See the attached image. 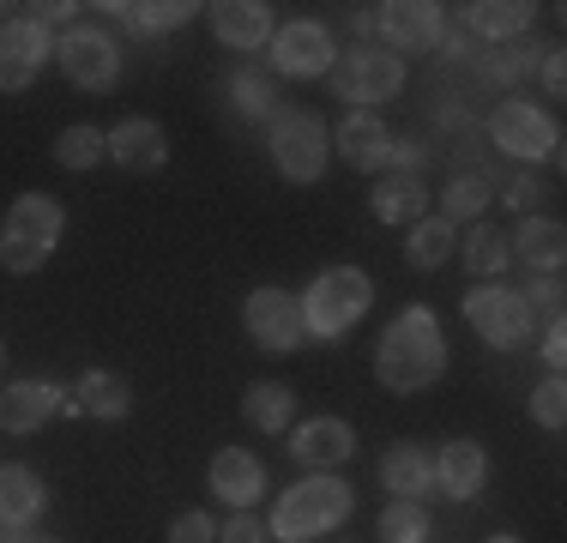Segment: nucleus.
<instances>
[{"instance_id":"nucleus-1","label":"nucleus","mask_w":567,"mask_h":543,"mask_svg":"<svg viewBox=\"0 0 567 543\" xmlns=\"http://www.w3.org/2000/svg\"><path fill=\"white\" fill-rule=\"evenodd\" d=\"M447 375V332H441L435 308H404L374 345V380L386 392H429Z\"/></svg>"},{"instance_id":"nucleus-2","label":"nucleus","mask_w":567,"mask_h":543,"mask_svg":"<svg viewBox=\"0 0 567 543\" xmlns=\"http://www.w3.org/2000/svg\"><path fill=\"white\" fill-rule=\"evenodd\" d=\"M357 513V489H350L339 471H315V478L290 483L278 495L272 520H266V532L284 537V543H308V537H327L339 532V525Z\"/></svg>"},{"instance_id":"nucleus-3","label":"nucleus","mask_w":567,"mask_h":543,"mask_svg":"<svg viewBox=\"0 0 567 543\" xmlns=\"http://www.w3.org/2000/svg\"><path fill=\"white\" fill-rule=\"evenodd\" d=\"M61 229H66V206L43 187L12 199L7 224H0V272L12 278H31V272L49 266V254L61 248Z\"/></svg>"},{"instance_id":"nucleus-4","label":"nucleus","mask_w":567,"mask_h":543,"mask_svg":"<svg viewBox=\"0 0 567 543\" xmlns=\"http://www.w3.org/2000/svg\"><path fill=\"white\" fill-rule=\"evenodd\" d=\"M266 152H272V170L290 187H315L332 163V127L308 109H278L272 127H266Z\"/></svg>"},{"instance_id":"nucleus-5","label":"nucleus","mask_w":567,"mask_h":543,"mask_svg":"<svg viewBox=\"0 0 567 543\" xmlns=\"http://www.w3.org/2000/svg\"><path fill=\"white\" fill-rule=\"evenodd\" d=\"M296 303H302L308 338H344L350 326L369 315L374 284H369V272H362V266H327L302 296H296Z\"/></svg>"},{"instance_id":"nucleus-6","label":"nucleus","mask_w":567,"mask_h":543,"mask_svg":"<svg viewBox=\"0 0 567 543\" xmlns=\"http://www.w3.org/2000/svg\"><path fill=\"white\" fill-rule=\"evenodd\" d=\"M327 85L339 91V103L369 109V115H374L381 103H393L404 91V61L393 49H381V43H350V49H339Z\"/></svg>"},{"instance_id":"nucleus-7","label":"nucleus","mask_w":567,"mask_h":543,"mask_svg":"<svg viewBox=\"0 0 567 543\" xmlns=\"http://www.w3.org/2000/svg\"><path fill=\"white\" fill-rule=\"evenodd\" d=\"M241 326H248V338L266 350V357H290V350H302V338H308L302 303H296L290 290H278V284L248 290V303H241Z\"/></svg>"},{"instance_id":"nucleus-8","label":"nucleus","mask_w":567,"mask_h":543,"mask_svg":"<svg viewBox=\"0 0 567 543\" xmlns=\"http://www.w3.org/2000/svg\"><path fill=\"white\" fill-rule=\"evenodd\" d=\"M465 326L495 350H513L532 338V308L519 303V290L507 284H471L465 290Z\"/></svg>"},{"instance_id":"nucleus-9","label":"nucleus","mask_w":567,"mask_h":543,"mask_svg":"<svg viewBox=\"0 0 567 543\" xmlns=\"http://www.w3.org/2000/svg\"><path fill=\"white\" fill-rule=\"evenodd\" d=\"M489 140L502 145L507 157H519V163H544V157H556L561 127H556V115H549V109H537V103H525V98H507L489 115Z\"/></svg>"},{"instance_id":"nucleus-10","label":"nucleus","mask_w":567,"mask_h":543,"mask_svg":"<svg viewBox=\"0 0 567 543\" xmlns=\"http://www.w3.org/2000/svg\"><path fill=\"white\" fill-rule=\"evenodd\" d=\"M55 61H61L66 85H79V91H115V79H121V49L97 24H73L55 43Z\"/></svg>"},{"instance_id":"nucleus-11","label":"nucleus","mask_w":567,"mask_h":543,"mask_svg":"<svg viewBox=\"0 0 567 543\" xmlns=\"http://www.w3.org/2000/svg\"><path fill=\"white\" fill-rule=\"evenodd\" d=\"M339 61V37L327 19H290L272 37V73L284 79H327Z\"/></svg>"},{"instance_id":"nucleus-12","label":"nucleus","mask_w":567,"mask_h":543,"mask_svg":"<svg viewBox=\"0 0 567 543\" xmlns=\"http://www.w3.org/2000/svg\"><path fill=\"white\" fill-rule=\"evenodd\" d=\"M49 66V24L43 19H0V98H19Z\"/></svg>"},{"instance_id":"nucleus-13","label":"nucleus","mask_w":567,"mask_h":543,"mask_svg":"<svg viewBox=\"0 0 567 543\" xmlns=\"http://www.w3.org/2000/svg\"><path fill=\"white\" fill-rule=\"evenodd\" d=\"M103 145H110V163L127 175H157L169 163V133H164V121H152V115L115 121V127L103 133Z\"/></svg>"},{"instance_id":"nucleus-14","label":"nucleus","mask_w":567,"mask_h":543,"mask_svg":"<svg viewBox=\"0 0 567 543\" xmlns=\"http://www.w3.org/2000/svg\"><path fill=\"white\" fill-rule=\"evenodd\" d=\"M374 31H381V49H393V54L435 49L441 43V7L435 0H386V7H374Z\"/></svg>"},{"instance_id":"nucleus-15","label":"nucleus","mask_w":567,"mask_h":543,"mask_svg":"<svg viewBox=\"0 0 567 543\" xmlns=\"http://www.w3.org/2000/svg\"><path fill=\"white\" fill-rule=\"evenodd\" d=\"M350 453H357V429L344 417H308L290 429V459L308 471H339Z\"/></svg>"},{"instance_id":"nucleus-16","label":"nucleus","mask_w":567,"mask_h":543,"mask_svg":"<svg viewBox=\"0 0 567 543\" xmlns=\"http://www.w3.org/2000/svg\"><path fill=\"white\" fill-rule=\"evenodd\" d=\"M55 411H66V392L55 380L31 375V380H7V387H0V429L7 434H37Z\"/></svg>"},{"instance_id":"nucleus-17","label":"nucleus","mask_w":567,"mask_h":543,"mask_svg":"<svg viewBox=\"0 0 567 543\" xmlns=\"http://www.w3.org/2000/svg\"><path fill=\"white\" fill-rule=\"evenodd\" d=\"M332 145H339V157L357 175H381L386 163H393V133H386V121L369 115V109H350L339 121V133H332Z\"/></svg>"},{"instance_id":"nucleus-18","label":"nucleus","mask_w":567,"mask_h":543,"mask_svg":"<svg viewBox=\"0 0 567 543\" xmlns=\"http://www.w3.org/2000/svg\"><path fill=\"white\" fill-rule=\"evenodd\" d=\"M369 206H374V217H381L386 229H411L416 217H429V182H423V170H381Z\"/></svg>"},{"instance_id":"nucleus-19","label":"nucleus","mask_w":567,"mask_h":543,"mask_svg":"<svg viewBox=\"0 0 567 543\" xmlns=\"http://www.w3.org/2000/svg\"><path fill=\"white\" fill-rule=\"evenodd\" d=\"M212 12V31H218V43L224 49H266L278 37V19H272V7L266 0H218V7H206Z\"/></svg>"},{"instance_id":"nucleus-20","label":"nucleus","mask_w":567,"mask_h":543,"mask_svg":"<svg viewBox=\"0 0 567 543\" xmlns=\"http://www.w3.org/2000/svg\"><path fill=\"white\" fill-rule=\"evenodd\" d=\"M483 483H489V453H483V441H447L435 453V489L447 501H477Z\"/></svg>"},{"instance_id":"nucleus-21","label":"nucleus","mask_w":567,"mask_h":543,"mask_svg":"<svg viewBox=\"0 0 567 543\" xmlns=\"http://www.w3.org/2000/svg\"><path fill=\"white\" fill-rule=\"evenodd\" d=\"M212 495L229 501V508H254V501L266 495V465L248 453V447H224V453H212Z\"/></svg>"},{"instance_id":"nucleus-22","label":"nucleus","mask_w":567,"mask_h":543,"mask_svg":"<svg viewBox=\"0 0 567 543\" xmlns=\"http://www.w3.org/2000/svg\"><path fill=\"white\" fill-rule=\"evenodd\" d=\"M49 513V483L31 465H0V525L7 532H31Z\"/></svg>"},{"instance_id":"nucleus-23","label":"nucleus","mask_w":567,"mask_h":543,"mask_svg":"<svg viewBox=\"0 0 567 543\" xmlns=\"http://www.w3.org/2000/svg\"><path fill=\"white\" fill-rule=\"evenodd\" d=\"M381 483H386V495H399V501H423L429 489H435V453L416 447V441H393L381 453Z\"/></svg>"},{"instance_id":"nucleus-24","label":"nucleus","mask_w":567,"mask_h":543,"mask_svg":"<svg viewBox=\"0 0 567 543\" xmlns=\"http://www.w3.org/2000/svg\"><path fill=\"white\" fill-rule=\"evenodd\" d=\"M507 254H513L525 272H561L567 224H561V217H525V224L507 236Z\"/></svg>"},{"instance_id":"nucleus-25","label":"nucleus","mask_w":567,"mask_h":543,"mask_svg":"<svg viewBox=\"0 0 567 543\" xmlns=\"http://www.w3.org/2000/svg\"><path fill=\"white\" fill-rule=\"evenodd\" d=\"M73 399H79V411L97 417V423H127L133 417V387H127V375H115V369H85L73 387Z\"/></svg>"},{"instance_id":"nucleus-26","label":"nucleus","mask_w":567,"mask_h":543,"mask_svg":"<svg viewBox=\"0 0 567 543\" xmlns=\"http://www.w3.org/2000/svg\"><path fill=\"white\" fill-rule=\"evenodd\" d=\"M241 417L260 434H290L296 429V392L284 387V380H254V387L241 392Z\"/></svg>"},{"instance_id":"nucleus-27","label":"nucleus","mask_w":567,"mask_h":543,"mask_svg":"<svg viewBox=\"0 0 567 543\" xmlns=\"http://www.w3.org/2000/svg\"><path fill=\"white\" fill-rule=\"evenodd\" d=\"M453 248H458V224H447V217H416L411 224V236H404V260H411L416 272H441L453 260Z\"/></svg>"},{"instance_id":"nucleus-28","label":"nucleus","mask_w":567,"mask_h":543,"mask_svg":"<svg viewBox=\"0 0 567 543\" xmlns=\"http://www.w3.org/2000/svg\"><path fill=\"white\" fill-rule=\"evenodd\" d=\"M103 12H115L127 31H140V37H164V31H182L187 19H194V0H110Z\"/></svg>"},{"instance_id":"nucleus-29","label":"nucleus","mask_w":567,"mask_h":543,"mask_svg":"<svg viewBox=\"0 0 567 543\" xmlns=\"http://www.w3.org/2000/svg\"><path fill=\"white\" fill-rule=\"evenodd\" d=\"M458 260H465V272L477 284H495L502 272L513 266V254H507V229H495V224H477L465 236V248H458Z\"/></svg>"},{"instance_id":"nucleus-30","label":"nucleus","mask_w":567,"mask_h":543,"mask_svg":"<svg viewBox=\"0 0 567 543\" xmlns=\"http://www.w3.org/2000/svg\"><path fill=\"white\" fill-rule=\"evenodd\" d=\"M465 24L477 37L507 43V37H519L525 24H532V0H477V7H465Z\"/></svg>"},{"instance_id":"nucleus-31","label":"nucleus","mask_w":567,"mask_h":543,"mask_svg":"<svg viewBox=\"0 0 567 543\" xmlns=\"http://www.w3.org/2000/svg\"><path fill=\"white\" fill-rule=\"evenodd\" d=\"M103 157H110V145H103V133L91 127V121H73V127L55 133V163H61V170L85 175V170H97Z\"/></svg>"},{"instance_id":"nucleus-32","label":"nucleus","mask_w":567,"mask_h":543,"mask_svg":"<svg viewBox=\"0 0 567 543\" xmlns=\"http://www.w3.org/2000/svg\"><path fill=\"white\" fill-rule=\"evenodd\" d=\"M229 103L241 109V121L272 115V109H278V85H272V73H260V66H241V73L229 79Z\"/></svg>"},{"instance_id":"nucleus-33","label":"nucleus","mask_w":567,"mask_h":543,"mask_svg":"<svg viewBox=\"0 0 567 543\" xmlns=\"http://www.w3.org/2000/svg\"><path fill=\"white\" fill-rule=\"evenodd\" d=\"M374 537H381V543H429V513H423V501H393V508H381Z\"/></svg>"},{"instance_id":"nucleus-34","label":"nucleus","mask_w":567,"mask_h":543,"mask_svg":"<svg viewBox=\"0 0 567 543\" xmlns=\"http://www.w3.org/2000/svg\"><path fill=\"white\" fill-rule=\"evenodd\" d=\"M483 206H489V182L483 175H453L447 194H441V217L447 224H471V217H483Z\"/></svg>"},{"instance_id":"nucleus-35","label":"nucleus","mask_w":567,"mask_h":543,"mask_svg":"<svg viewBox=\"0 0 567 543\" xmlns=\"http://www.w3.org/2000/svg\"><path fill=\"white\" fill-rule=\"evenodd\" d=\"M532 423L549 434L567 429V380L561 375H544V387H532Z\"/></svg>"},{"instance_id":"nucleus-36","label":"nucleus","mask_w":567,"mask_h":543,"mask_svg":"<svg viewBox=\"0 0 567 543\" xmlns=\"http://www.w3.org/2000/svg\"><path fill=\"white\" fill-rule=\"evenodd\" d=\"M525 308H544L549 320L561 315V272H525V290H519Z\"/></svg>"},{"instance_id":"nucleus-37","label":"nucleus","mask_w":567,"mask_h":543,"mask_svg":"<svg viewBox=\"0 0 567 543\" xmlns=\"http://www.w3.org/2000/svg\"><path fill=\"white\" fill-rule=\"evenodd\" d=\"M169 543H218V525H212V513L187 508L169 520Z\"/></svg>"},{"instance_id":"nucleus-38","label":"nucleus","mask_w":567,"mask_h":543,"mask_svg":"<svg viewBox=\"0 0 567 543\" xmlns=\"http://www.w3.org/2000/svg\"><path fill=\"white\" fill-rule=\"evenodd\" d=\"M525 66H532V54H525V49H495V54H489V66H483V73H489L495 85H513V79H519Z\"/></svg>"},{"instance_id":"nucleus-39","label":"nucleus","mask_w":567,"mask_h":543,"mask_svg":"<svg viewBox=\"0 0 567 543\" xmlns=\"http://www.w3.org/2000/svg\"><path fill=\"white\" fill-rule=\"evenodd\" d=\"M218 543H266V520H254V508H241L218 532Z\"/></svg>"},{"instance_id":"nucleus-40","label":"nucleus","mask_w":567,"mask_h":543,"mask_svg":"<svg viewBox=\"0 0 567 543\" xmlns=\"http://www.w3.org/2000/svg\"><path fill=\"white\" fill-rule=\"evenodd\" d=\"M537 357L549 362V375H561V362H567V326H561V315L544 326V350H537Z\"/></svg>"},{"instance_id":"nucleus-41","label":"nucleus","mask_w":567,"mask_h":543,"mask_svg":"<svg viewBox=\"0 0 567 543\" xmlns=\"http://www.w3.org/2000/svg\"><path fill=\"white\" fill-rule=\"evenodd\" d=\"M561 61H567L561 49H549L544 61H537V79H544V91H549V98H561V91H567V66H561Z\"/></svg>"},{"instance_id":"nucleus-42","label":"nucleus","mask_w":567,"mask_h":543,"mask_svg":"<svg viewBox=\"0 0 567 543\" xmlns=\"http://www.w3.org/2000/svg\"><path fill=\"white\" fill-rule=\"evenodd\" d=\"M350 31L369 43V37H374V7H350Z\"/></svg>"},{"instance_id":"nucleus-43","label":"nucleus","mask_w":567,"mask_h":543,"mask_svg":"<svg viewBox=\"0 0 567 543\" xmlns=\"http://www.w3.org/2000/svg\"><path fill=\"white\" fill-rule=\"evenodd\" d=\"M73 0H49V7H43V24H49V31H55V24H66V19H73Z\"/></svg>"},{"instance_id":"nucleus-44","label":"nucleus","mask_w":567,"mask_h":543,"mask_svg":"<svg viewBox=\"0 0 567 543\" xmlns=\"http://www.w3.org/2000/svg\"><path fill=\"white\" fill-rule=\"evenodd\" d=\"M12 543H55V537H43V532H12Z\"/></svg>"},{"instance_id":"nucleus-45","label":"nucleus","mask_w":567,"mask_h":543,"mask_svg":"<svg viewBox=\"0 0 567 543\" xmlns=\"http://www.w3.org/2000/svg\"><path fill=\"white\" fill-rule=\"evenodd\" d=\"M483 543H519V537H513V532H495V537H483Z\"/></svg>"},{"instance_id":"nucleus-46","label":"nucleus","mask_w":567,"mask_h":543,"mask_svg":"<svg viewBox=\"0 0 567 543\" xmlns=\"http://www.w3.org/2000/svg\"><path fill=\"white\" fill-rule=\"evenodd\" d=\"M7 357H12V350H7V338H0V369H7Z\"/></svg>"},{"instance_id":"nucleus-47","label":"nucleus","mask_w":567,"mask_h":543,"mask_svg":"<svg viewBox=\"0 0 567 543\" xmlns=\"http://www.w3.org/2000/svg\"><path fill=\"white\" fill-rule=\"evenodd\" d=\"M0 12H12V7H7V0H0Z\"/></svg>"}]
</instances>
